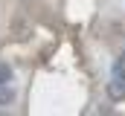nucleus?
I'll list each match as a JSON object with an SVG mask.
<instances>
[{"instance_id": "2", "label": "nucleus", "mask_w": 125, "mask_h": 116, "mask_svg": "<svg viewBox=\"0 0 125 116\" xmlns=\"http://www.w3.org/2000/svg\"><path fill=\"white\" fill-rule=\"evenodd\" d=\"M9 81H12V67L0 61V84H9Z\"/></svg>"}, {"instance_id": "3", "label": "nucleus", "mask_w": 125, "mask_h": 116, "mask_svg": "<svg viewBox=\"0 0 125 116\" xmlns=\"http://www.w3.org/2000/svg\"><path fill=\"white\" fill-rule=\"evenodd\" d=\"M108 93H111L114 99H122V96H125V84H116V81H114V84L108 87Z\"/></svg>"}, {"instance_id": "1", "label": "nucleus", "mask_w": 125, "mask_h": 116, "mask_svg": "<svg viewBox=\"0 0 125 116\" xmlns=\"http://www.w3.org/2000/svg\"><path fill=\"white\" fill-rule=\"evenodd\" d=\"M15 102V90L9 84H0V105H12Z\"/></svg>"}]
</instances>
